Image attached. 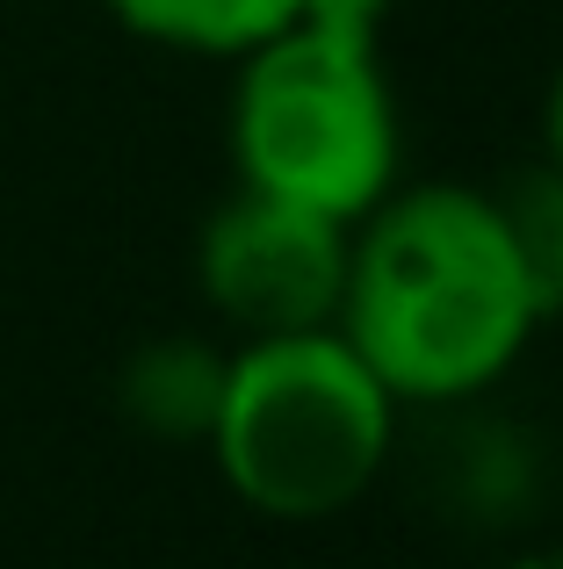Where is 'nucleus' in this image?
Returning a JSON list of instances; mask_svg holds the SVG:
<instances>
[{
  "label": "nucleus",
  "mask_w": 563,
  "mask_h": 569,
  "mask_svg": "<svg viewBox=\"0 0 563 569\" xmlns=\"http://www.w3.org/2000/svg\"><path fill=\"white\" fill-rule=\"evenodd\" d=\"M542 310L513 202L434 181L391 188L354 223L333 325L397 403H463L527 353Z\"/></svg>",
  "instance_id": "f257e3e1"
},
{
  "label": "nucleus",
  "mask_w": 563,
  "mask_h": 569,
  "mask_svg": "<svg viewBox=\"0 0 563 569\" xmlns=\"http://www.w3.org/2000/svg\"><path fill=\"white\" fill-rule=\"evenodd\" d=\"M397 440V397L347 347L339 325L246 339L225 361L210 455L231 498L282 527L333 519L383 476Z\"/></svg>",
  "instance_id": "f03ea898"
},
{
  "label": "nucleus",
  "mask_w": 563,
  "mask_h": 569,
  "mask_svg": "<svg viewBox=\"0 0 563 569\" xmlns=\"http://www.w3.org/2000/svg\"><path fill=\"white\" fill-rule=\"evenodd\" d=\"M383 29L289 14L239 58L231 159L239 188L362 223L397 188V101L376 58Z\"/></svg>",
  "instance_id": "7ed1b4c3"
},
{
  "label": "nucleus",
  "mask_w": 563,
  "mask_h": 569,
  "mask_svg": "<svg viewBox=\"0 0 563 569\" xmlns=\"http://www.w3.org/2000/svg\"><path fill=\"white\" fill-rule=\"evenodd\" d=\"M347 238L354 223L318 217L304 202L239 188L196 246V274L210 310L246 339H282V332H318L339 318L347 289Z\"/></svg>",
  "instance_id": "20e7f679"
},
{
  "label": "nucleus",
  "mask_w": 563,
  "mask_h": 569,
  "mask_svg": "<svg viewBox=\"0 0 563 569\" xmlns=\"http://www.w3.org/2000/svg\"><path fill=\"white\" fill-rule=\"evenodd\" d=\"M225 361L231 353L203 347V339H152L124 361V411L159 440H210L217 418V389H225Z\"/></svg>",
  "instance_id": "39448f33"
},
{
  "label": "nucleus",
  "mask_w": 563,
  "mask_h": 569,
  "mask_svg": "<svg viewBox=\"0 0 563 569\" xmlns=\"http://www.w3.org/2000/svg\"><path fill=\"white\" fill-rule=\"evenodd\" d=\"M130 37L203 58H246L260 37H275L304 0H101Z\"/></svg>",
  "instance_id": "423d86ee"
},
{
  "label": "nucleus",
  "mask_w": 563,
  "mask_h": 569,
  "mask_svg": "<svg viewBox=\"0 0 563 569\" xmlns=\"http://www.w3.org/2000/svg\"><path fill=\"white\" fill-rule=\"evenodd\" d=\"M513 217H521L527 252H535L542 296H550V310H563V181L550 173V188H535L527 202H513Z\"/></svg>",
  "instance_id": "0eeeda50"
},
{
  "label": "nucleus",
  "mask_w": 563,
  "mask_h": 569,
  "mask_svg": "<svg viewBox=\"0 0 563 569\" xmlns=\"http://www.w3.org/2000/svg\"><path fill=\"white\" fill-rule=\"evenodd\" d=\"M542 138H550V167H556V181H563V66H556V80H550V101H542Z\"/></svg>",
  "instance_id": "6e6552de"
},
{
  "label": "nucleus",
  "mask_w": 563,
  "mask_h": 569,
  "mask_svg": "<svg viewBox=\"0 0 563 569\" xmlns=\"http://www.w3.org/2000/svg\"><path fill=\"white\" fill-rule=\"evenodd\" d=\"M550 569H563V548H556V556H550Z\"/></svg>",
  "instance_id": "1a4fd4ad"
}]
</instances>
